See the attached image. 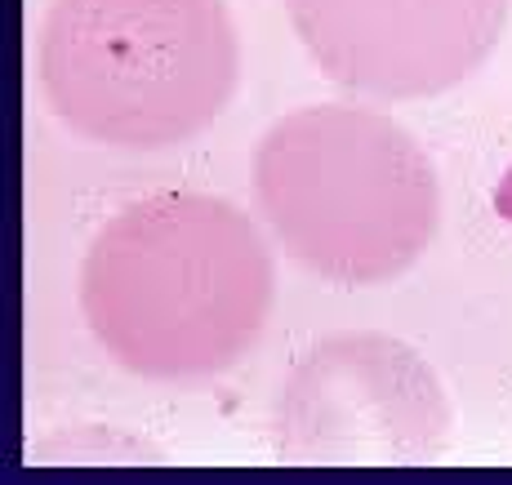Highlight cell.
Returning <instances> with one entry per match:
<instances>
[{
  "instance_id": "1",
  "label": "cell",
  "mask_w": 512,
  "mask_h": 485,
  "mask_svg": "<svg viewBox=\"0 0 512 485\" xmlns=\"http://www.w3.org/2000/svg\"><path fill=\"white\" fill-rule=\"evenodd\" d=\"M277 267L223 196L165 192L121 210L81 263V312L121 370L152 383L223 374L254 348Z\"/></svg>"
},
{
  "instance_id": "2",
  "label": "cell",
  "mask_w": 512,
  "mask_h": 485,
  "mask_svg": "<svg viewBox=\"0 0 512 485\" xmlns=\"http://www.w3.org/2000/svg\"><path fill=\"white\" fill-rule=\"evenodd\" d=\"M263 223L299 267L334 285H388L419 263L441 223L428 152L392 116L312 103L254 143Z\"/></svg>"
},
{
  "instance_id": "3",
  "label": "cell",
  "mask_w": 512,
  "mask_h": 485,
  "mask_svg": "<svg viewBox=\"0 0 512 485\" xmlns=\"http://www.w3.org/2000/svg\"><path fill=\"white\" fill-rule=\"evenodd\" d=\"M36 63L72 134L161 152L228 107L241 41L223 0H54Z\"/></svg>"
},
{
  "instance_id": "4",
  "label": "cell",
  "mask_w": 512,
  "mask_h": 485,
  "mask_svg": "<svg viewBox=\"0 0 512 485\" xmlns=\"http://www.w3.org/2000/svg\"><path fill=\"white\" fill-rule=\"evenodd\" d=\"M446 441V388L415 348L388 334L321 339L277 401L281 463H432Z\"/></svg>"
},
{
  "instance_id": "5",
  "label": "cell",
  "mask_w": 512,
  "mask_h": 485,
  "mask_svg": "<svg viewBox=\"0 0 512 485\" xmlns=\"http://www.w3.org/2000/svg\"><path fill=\"white\" fill-rule=\"evenodd\" d=\"M512 0H285L303 49L334 85L401 103L468 81Z\"/></svg>"
},
{
  "instance_id": "6",
  "label": "cell",
  "mask_w": 512,
  "mask_h": 485,
  "mask_svg": "<svg viewBox=\"0 0 512 485\" xmlns=\"http://www.w3.org/2000/svg\"><path fill=\"white\" fill-rule=\"evenodd\" d=\"M495 210L512 223V170H508L504 178H499V187H495Z\"/></svg>"
}]
</instances>
